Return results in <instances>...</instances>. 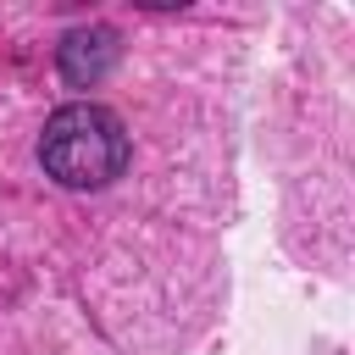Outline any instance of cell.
<instances>
[{
  "mask_svg": "<svg viewBox=\"0 0 355 355\" xmlns=\"http://www.w3.org/2000/svg\"><path fill=\"white\" fill-rule=\"evenodd\" d=\"M128 155H133V139L122 116L94 100L61 105L39 133V166L61 189H105L128 172Z\"/></svg>",
  "mask_w": 355,
  "mask_h": 355,
  "instance_id": "6da1fadb",
  "label": "cell"
},
{
  "mask_svg": "<svg viewBox=\"0 0 355 355\" xmlns=\"http://www.w3.org/2000/svg\"><path fill=\"white\" fill-rule=\"evenodd\" d=\"M122 55V33L105 28V22H89V28H72L61 44H55V67L72 89H94Z\"/></svg>",
  "mask_w": 355,
  "mask_h": 355,
  "instance_id": "7a4b0ae2",
  "label": "cell"
}]
</instances>
